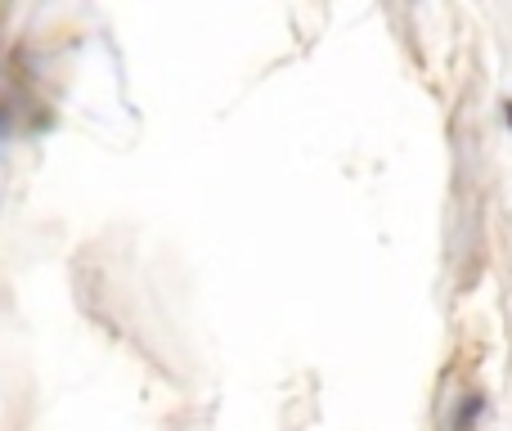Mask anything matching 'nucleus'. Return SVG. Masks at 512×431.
Returning <instances> with one entry per match:
<instances>
[{
    "label": "nucleus",
    "instance_id": "1",
    "mask_svg": "<svg viewBox=\"0 0 512 431\" xmlns=\"http://www.w3.org/2000/svg\"><path fill=\"white\" fill-rule=\"evenodd\" d=\"M481 418H486V396H481V391H463V396L454 400L450 431H477Z\"/></svg>",
    "mask_w": 512,
    "mask_h": 431
},
{
    "label": "nucleus",
    "instance_id": "2",
    "mask_svg": "<svg viewBox=\"0 0 512 431\" xmlns=\"http://www.w3.org/2000/svg\"><path fill=\"white\" fill-rule=\"evenodd\" d=\"M9 126H14V117H9V108H0V144H5V135H9Z\"/></svg>",
    "mask_w": 512,
    "mask_h": 431
},
{
    "label": "nucleus",
    "instance_id": "3",
    "mask_svg": "<svg viewBox=\"0 0 512 431\" xmlns=\"http://www.w3.org/2000/svg\"><path fill=\"white\" fill-rule=\"evenodd\" d=\"M499 108H504V126L512 131V99H504V104H499Z\"/></svg>",
    "mask_w": 512,
    "mask_h": 431
}]
</instances>
